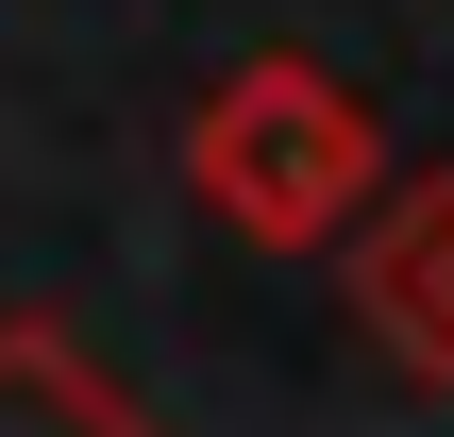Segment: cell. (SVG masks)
<instances>
[{
  "mask_svg": "<svg viewBox=\"0 0 454 437\" xmlns=\"http://www.w3.org/2000/svg\"><path fill=\"white\" fill-rule=\"evenodd\" d=\"M185 185H202V219H236V236H270V253H320V236H354V202L387 185V118H371L320 51H253V67L185 118Z\"/></svg>",
  "mask_w": 454,
  "mask_h": 437,
  "instance_id": "6da1fadb",
  "label": "cell"
},
{
  "mask_svg": "<svg viewBox=\"0 0 454 437\" xmlns=\"http://www.w3.org/2000/svg\"><path fill=\"white\" fill-rule=\"evenodd\" d=\"M354 320H371L421 387H454V168L404 185V202L371 219V253H354Z\"/></svg>",
  "mask_w": 454,
  "mask_h": 437,
  "instance_id": "7a4b0ae2",
  "label": "cell"
},
{
  "mask_svg": "<svg viewBox=\"0 0 454 437\" xmlns=\"http://www.w3.org/2000/svg\"><path fill=\"white\" fill-rule=\"evenodd\" d=\"M0 437H152V421H135V387L84 371V337L0 320Z\"/></svg>",
  "mask_w": 454,
  "mask_h": 437,
  "instance_id": "3957f363",
  "label": "cell"
}]
</instances>
